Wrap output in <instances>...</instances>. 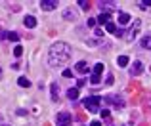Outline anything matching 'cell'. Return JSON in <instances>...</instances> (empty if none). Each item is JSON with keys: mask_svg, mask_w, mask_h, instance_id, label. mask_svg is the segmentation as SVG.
I'll return each mask as SVG.
<instances>
[{"mask_svg": "<svg viewBox=\"0 0 151 126\" xmlns=\"http://www.w3.org/2000/svg\"><path fill=\"white\" fill-rule=\"evenodd\" d=\"M71 57V46L65 44V42H55V44L50 46L48 52V63L50 67H61L69 61Z\"/></svg>", "mask_w": 151, "mask_h": 126, "instance_id": "6da1fadb", "label": "cell"}, {"mask_svg": "<svg viewBox=\"0 0 151 126\" xmlns=\"http://www.w3.org/2000/svg\"><path fill=\"white\" fill-rule=\"evenodd\" d=\"M100 105H101V100L98 96H90V97L84 100V107L88 109L90 113H98L100 111Z\"/></svg>", "mask_w": 151, "mask_h": 126, "instance_id": "7a4b0ae2", "label": "cell"}, {"mask_svg": "<svg viewBox=\"0 0 151 126\" xmlns=\"http://www.w3.org/2000/svg\"><path fill=\"white\" fill-rule=\"evenodd\" d=\"M140 27H142V21H140V19H136V21H134V25L130 27V31L126 33V40H134V38H136V34H138V31H140Z\"/></svg>", "mask_w": 151, "mask_h": 126, "instance_id": "3957f363", "label": "cell"}, {"mask_svg": "<svg viewBox=\"0 0 151 126\" xmlns=\"http://www.w3.org/2000/svg\"><path fill=\"white\" fill-rule=\"evenodd\" d=\"M71 124V115L69 113H59L55 119V126H69Z\"/></svg>", "mask_w": 151, "mask_h": 126, "instance_id": "277c9868", "label": "cell"}, {"mask_svg": "<svg viewBox=\"0 0 151 126\" xmlns=\"http://www.w3.org/2000/svg\"><path fill=\"white\" fill-rule=\"evenodd\" d=\"M40 8H42V10H46V11L55 10V8H58V2H55V0H42V2H40Z\"/></svg>", "mask_w": 151, "mask_h": 126, "instance_id": "5b68a950", "label": "cell"}, {"mask_svg": "<svg viewBox=\"0 0 151 126\" xmlns=\"http://www.w3.org/2000/svg\"><path fill=\"white\" fill-rule=\"evenodd\" d=\"M75 71H77L78 74H86L88 73V63L86 61H78L77 65H75Z\"/></svg>", "mask_w": 151, "mask_h": 126, "instance_id": "8992f818", "label": "cell"}, {"mask_svg": "<svg viewBox=\"0 0 151 126\" xmlns=\"http://www.w3.org/2000/svg\"><path fill=\"white\" fill-rule=\"evenodd\" d=\"M23 25H25L27 29H35V27H37V19H35L33 15H25V19H23Z\"/></svg>", "mask_w": 151, "mask_h": 126, "instance_id": "52a82bcc", "label": "cell"}, {"mask_svg": "<svg viewBox=\"0 0 151 126\" xmlns=\"http://www.w3.org/2000/svg\"><path fill=\"white\" fill-rule=\"evenodd\" d=\"M142 71H144V63L142 61H134L132 63V74L138 77V74H142Z\"/></svg>", "mask_w": 151, "mask_h": 126, "instance_id": "ba28073f", "label": "cell"}, {"mask_svg": "<svg viewBox=\"0 0 151 126\" xmlns=\"http://www.w3.org/2000/svg\"><path fill=\"white\" fill-rule=\"evenodd\" d=\"M105 100L109 101V103H113L115 107H119V109H121V107H124V101H122L121 97H117V96H111V97H105Z\"/></svg>", "mask_w": 151, "mask_h": 126, "instance_id": "9c48e42d", "label": "cell"}, {"mask_svg": "<svg viewBox=\"0 0 151 126\" xmlns=\"http://www.w3.org/2000/svg\"><path fill=\"white\" fill-rule=\"evenodd\" d=\"M98 23H101V25H103V23H105V25H109V23H111V14H105V11H101L100 17H98Z\"/></svg>", "mask_w": 151, "mask_h": 126, "instance_id": "30bf717a", "label": "cell"}, {"mask_svg": "<svg viewBox=\"0 0 151 126\" xmlns=\"http://www.w3.org/2000/svg\"><path fill=\"white\" fill-rule=\"evenodd\" d=\"M130 19L132 17H130L128 14H119V25H128Z\"/></svg>", "mask_w": 151, "mask_h": 126, "instance_id": "8fae6325", "label": "cell"}, {"mask_svg": "<svg viewBox=\"0 0 151 126\" xmlns=\"http://www.w3.org/2000/svg\"><path fill=\"white\" fill-rule=\"evenodd\" d=\"M50 90H52V100H54V101H58V96H59V86L54 82V84L50 86Z\"/></svg>", "mask_w": 151, "mask_h": 126, "instance_id": "7c38bea8", "label": "cell"}, {"mask_svg": "<svg viewBox=\"0 0 151 126\" xmlns=\"http://www.w3.org/2000/svg\"><path fill=\"white\" fill-rule=\"evenodd\" d=\"M105 29L109 31V33L117 34V37H119V34H122V33H121V29H117V25H115V23H109V25H105Z\"/></svg>", "mask_w": 151, "mask_h": 126, "instance_id": "4fadbf2b", "label": "cell"}, {"mask_svg": "<svg viewBox=\"0 0 151 126\" xmlns=\"http://www.w3.org/2000/svg\"><path fill=\"white\" fill-rule=\"evenodd\" d=\"M142 46H144L145 50H151V34H147V37L142 38Z\"/></svg>", "mask_w": 151, "mask_h": 126, "instance_id": "5bb4252c", "label": "cell"}, {"mask_svg": "<svg viewBox=\"0 0 151 126\" xmlns=\"http://www.w3.org/2000/svg\"><path fill=\"white\" fill-rule=\"evenodd\" d=\"M17 84H19V86H23V88H29V86H31V82H29V78H25V77H19Z\"/></svg>", "mask_w": 151, "mask_h": 126, "instance_id": "9a60e30c", "label": "cell"}, {"mask_svg": "<svg viewBox=\"0 0 151 126\" xmlns=\"http://www.w3.org/2000/svg\"><path fill=\"white\" fill-rule=\"evenodd\" d=\"M63 17H65V19H69V21H75V19H77V15H75L71 10H65V11H63Z\"/></svg>", "mask_w": 151, "mask_h": 126, "instance_id": "2e32d148", "label": "cell"}, {"mask_svg": "<svg viewBox=\"0 0 151 126\" xmlns=\"http://www.w3.org/2000/svg\"><path fill=\"white\" fill-rule=\"evenodd\" d=\"M67 96H69V100H77L78 97V88H71L69 92H67Z\"/></svg>", "mask_w": 151, "mask_h": 126, "instance_id": "e0dca14e", "label": "cell"}, {"mask_svg": "<svg viewBox=\"0 0 151 126\" xmlns=\"http://www.w3.org/2000/svg\"><path fill=\"white\" fill-rule=\"evenodd\" d=\"M100 6H101V10L105 8V14H109V11H111V8H115V4H113V2H101Z\"/></svg>", "mask_w": 151, "mask_h": 126, "instance_id": "ac0fdd59", "label": "cell"}, {"mask_svg": "<svg viewBox=\"0 0 151 126\" xmlns=\"http://www.w3.org/2000/svg\"><path fill=\"white\" fill-rule=\"evenodd\" d=\"M117 63H119L121 67H126V65H128V56H121V57L117 59Z\"/></svg>", "mask_w": 151, "mask_h": 126, "instance_id": "d6986e66", "label": "cell"}, {"mask_svg": "<svg viewBox=\"0 0 151 126\" xmlns=\"http://www.w3.org/2000/svg\"><path fill=\"white\" fill-rule=\"evenodd\" d=\"M6 37H8V40H12V42H17L19 40V34L17 33H8Z\"/></svg>", "mask_w": 151, "mask_h": 126, "instance_id": "ffe728a7", "label": "cell"}, {"mask_svg": "<svg viewBox=\"0 0 151 126\" xmlns=\"http://www.w3.org/2000/svg\"><path fill=\"white\" fill-rule=\"evenodd\" d=\"M103 71H105V67H103V63H98V65L94 67V73H96V74H101Z\"/></svg>", "mask_w": 151, "mask_h": 126, "instance_id": "44dd1931", "label": "cell"}, {"mask_svg": "<svg viewBox=\"0 0 151 126\" xmlns=\"http://www.w3.org/2000/svg\"><path fill=\"white\" fill-rule=\"evenodd\" d=\"M90 82H92V84H100V74L92 73V77H90Z\"/></svg>", "mask_w": 151, "mask_h": 126, "instance_id": "7402d4cb", "label": "cell"}, {"mask_svg": "<svg viewBox=\"0 0 151 126\" xmlns=\"http://www.w3.org/2000/svg\"><path fill=\"white\" fill-rule=\"evenodd\" d=\"M21 54H23V48L17 44V46H15V50H14V56H15V57H21Z\"/></svg>", "mask_w": 151, "mask_h": 126, "instance_id": "603a6c76", "label": "cell"}, {"mask_svg": "<svg viewBox=\"0 0 151 126\" xmlns=\"http://www.w3.org/2000/svg\"><path fill=\"white\" fill-rule=\"evenodd\" d=\"M138 6L140 8H151V0L149 2H138Z\"/></svg>", "mask_w": 151, "mask_h": 126, "instance_id": "cb8c5ba5", "label": "cell"}, {"mask_svg": "<svg viewBox=\"0 0 151 126\" xmlns=\"http://www.w3.org/2000/svg\"><path fill=\"white\" fill-rule=\"evenodd\" d=\"M96 23H98V19H88L86 25H88V27H96Z\"/></svg>", "mask_w": 151, "mask_h": 126, "instance_id": "d4e9b609", "label": "cell"}, {"mask_svg": "<svg viewBox=\"0 0 151 126\" xmlns=\"http://www.w3.org/2000/svg\"><path fill=\"white\" fill-rule=\"evenodd\" d=\"M78 6H81V8H88L90 2H86V0H81V2H78Z\"/></svg>", "mask_w": 151, "mask_h": 126, "instance_id": "484cf974", "label": "cell"}, {"mask_svg": "<svg viewBox=\"0 0 151 126\" xmlns=\"http://www.w3.org/2000/svg\"><path fill=\"white\" fill-rule=\"evenodd\" d=\"M63 77H65V78H71V77H73V73H71V71H63Z\"/></svg>", "mask_w": 151, "mask_h": 126, "instance_id": "4316f807", "label": "cell"}, {"mask_svg": "<svg viewBox=\"0 0 151 126\" xmlns=\"http://www.w3.org/2000/svg\"><path fill=\"white\" fill-rule=\"evenodd\" d=\"M101 117H103V119H109V111H107V109H105V111H101Z\"/></svg>", "mask_w": 151, "mask_h": 126, "instance_id": "83f0119b", "label": "cell"}, {"mask_svg": "<svg viewBox=\"0 0 151 126\" xmlns=\"http://www.w3.org/2000/svg\"><path fill=\"white\" fill-rule=\"evenodd\" d=\"M90 126H101V122H100V120H92V122H90Z\"/></svg>", "mask_w": 151, "mask_h": 126, "instance_id": "f1b7e54d", "label": "cell"}, {"mask_svg": "<svg viewBox=\"0 0 151 126\" xmlns=\"http://www.w3.org/2000/svg\"><path fill=\"white\" fill-rule=\"evenodd\" d=\"M0 77H2V69H0Z\"/></svg>", "mask_w": 151, "mask_h": 126, "instance_id": "f546056e", "label": "cell"}]
</instances>
